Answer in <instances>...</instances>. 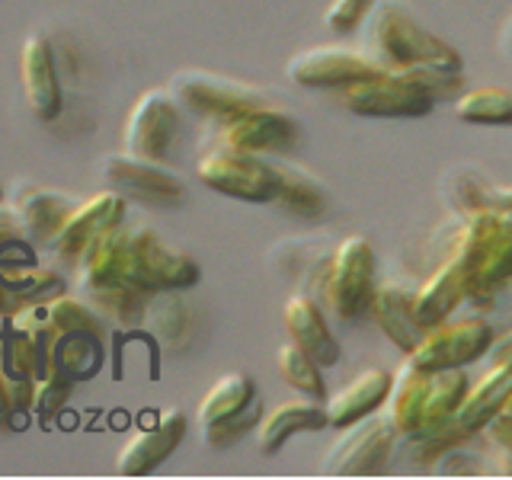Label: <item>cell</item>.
<instances>
[{
	"label": "cell",
	"instance_id": "836d02e7",
	"mask_svg": "<svg viewBox=\"0 0 512 480\" xmlns=\"http://www.w3.org/2000/svg\"><path fill=\"white\" fill-rule=\"evenodd\" d=\"M372 10H375V0H333L324 13V23L333 32H340V36H349V32H356L368 20Z\"/></svg>",
	"mask_w": 512,
	"mask_h": 480
},
{
	"label": "cell",
	"instance_id": "ba28073f",
	"mask_svg": "<svg viewBox=\"0 0 512 480\" xmlns=\"http://www.w3.org/2000/svg\"><path fill=\"white\" fill-rule=\"evenodd\" d=\"M340 103L356 116L372 119H420L436 106V100L407 71H384L381 77L352 84L340 90Z\"/></svg>",
	"mask_w": 512,
	"mask_h": 480
},
{
	"label": "cell",
	"instance_id": "5bb4252c",
	"mask_svg": "<svg viewBox=\"0 0 512 480\" xmlns=\"http://www.w3.org/2000/svg\"><path fill=\"white\" fill-rule=\"evenodd\" d=\"M122 221H125V196L116 189H103V192H96V196L74 205V212L61 224V231L52 244H48V250H52L58 263L77 266L96 240Z\"/></svg>",
	"mask_w": 512,
	"mask_h": 480
},
{
	"label": "cell",
	"instance_id": "2e32d148",
	"mask_svg": "<svg viewBox=\"0 0 512 480\" xmlns=\"http://www.w3.org/2000/svg\"><path fill=\"white\" fill-rule=\"evenodd\" d=\"M221 144L247 154H288L298 144V125L285 112L269 109L266 103L250 106L237 116L218 122Z\"/></svg>",
	"mask_w": 512,
	"mask_h": 480
},
{
	"label": "cell",
	"instance_id": "d6a6232c",
	"mask_svg": "<svg viewBox=\"0 0 512 480\" xmlns=\"http://www.w3.org/2000/svg\"><path fill=\"white\" fill-rule=\"evenodd\" d=\"M71 378L61 372H48L36 378V394H32V410H36L42 420L48 416H58V410L64 407V400L71 397Z\"/></svg>",
	"mask_w": 512,
	"mask_h": 480
},
{
	"label": "cell",
	"instance_id": "277c9868",
	"mask_svg": "<svg viewBox=\"0 0 512 480\" xmlns=\"http://www.w3.org/2000/svg\"><path fill=\"white\" fill-rule=\"evenodd\" d=\"M368 39L391 71L423 68V64L461 68V55L455 45H448L442 36L420 26L404 7L391 4V0L368 13Z\"/></svg>",
	"mask_w": 512,
	"mask_h": 480
},
{
	"label": "cell",
	"instance_id": "3957f363",
	"mask_svg": "<svg viewBox=\"0 0 512 480\" xmlns=\"http://www.w3.org/2000/svg\"><path fill=\"white\" fill-rule=\"evenodd\" d=\"M455 253L468 263V298L487 301L512 282V212L477 208L455 231Z\"/></svg>",
	"mask_w": 512,
	"mask_h": 480
},
{
	"label": "cell",
	"instance_id": "8992f818",
	"mask_svg": "<svg viewBox=\"0 0 512 480\" xmlns=\"http://www.w3.org/2000/svg\"><path fill=\"white\" fill-rule=\"evenodd\" d=\"M196 173L208 189L240 202H272L282 183L276 164H266L260 154L224 148V144L199 157Z\"/></svg>",
	"mask_w": 512,
	"mask_h": 480
},
{
	"label": "cell",
	"instance_id": "f546056e",
	"mask_svg": "<svg viewBox=\"0 0 512 480\" xmlns=\"http://www.w3.org/2000/svg\"><path fill=\"white\" fill-rule=\"evenodd\" d=\"M151 333L157 336V343H180L186 330H189V311L180 301V292H157L148 301V311H144Z\"/></svg>",
	"mask_w": 512,
	"mask_h": 480
},
{
	"label": "cell",
	"instance_id": "d4e9b609",
	"mask_svg": "<svg viewBox=\"0 0 512 480\" xmlns=\"http://www.w3.org/2000/svg\"><path fill=\"white\" fill-rule=\"evenodd\" d=\"M509 397H512V359H503V362H493L490 372L477 384H471L455 416L468 429L480 432V426H484L493 413H500L509 404Z\"/></svg>",
	"mask_w": 512,
	"mask_h": 480
},
{
	"label": "cell",
	"instance_id": "74e56055",
	"mask_svg": "<svg viewBox=\"0 0 512 480\" xmlns=\"http://www.w3.org/2000/svg\"><path fill=\"white\" fill-rule=\"evenodd\" d=\"M500 42H503V52L512 58V16H509L506 26H503V36H500Z\"/></svg>",
	"mask_w": 512,
	"mask_h": 480
},
{
	"label": "cell",
	"instance_id": "ac0fdd59",
	"mask_svg": "<svg viewBox=\"0 0 512 480\" xmlns=\"http://www.w3.org/2000/svg\"><path fill=\"white\" fill-rule=\"evenodd\" d=\"M20 84L26 106L36 119L52 122L61 116V84L55 68V52L42 32H32L20 48Z\"/></svg>",
	"mask_w": 512,
	"mask_h": 480
},
{
	"label": "cell",
	"instance_id": "484cf974",
	"mask_svg": "<svg viewBox=\"0 0 512 480\" xmlns=\"http://www.w3.org/2000/svg\"><path fill=\"white\" fill-rule=\"evenodd\" d=\"M253 400H256V384L247 372L221 375L199 400V426H212L218 420H228V416L247 410Z\"/></svg>",
	"mask_w": 512,
	"mask_h": 480
},
{
	"label": "cell",
	"instance_id": "ffe728a7",
	"mask_svg": "<svg viewBox=\"0 0 512 480\" xmlns=\"http://www.w3.org/2000/svg\"><path fill=\"white\" fill-rule=\"evenodd\" d=\"M282 320H285L288 336H292V343L308 352L320 368H330L340 362V356H343L340 340L333 336L327 317L314 298L292 295L282 308Z\"/></svg>",
	"mask_w": 512,
	"mask_h": 480
},
{
	"label": "cell",
	"instance_id": "7402d4cb",
	"mask_svg": "<svg viewBox=\"0 0 512 480\" xmlns=\"http://www.w3.org/2000/svg\"><path fill=\"white\" fill-rule=\"evenodd\" d=\"M71 212L74 202L58 189L26 183L13 196V215L20 218V228L32 244H45V247L52 244Z\"/></svg>",
	"mask_w": 512,
	"mask_h": 480
},
{
	"label": "cell",
	"instance_id": "d6986e66",
	"mask_svg": "<svg viewBox=\"0 0 512 480\" xmlns=\"http://www.w3.org/2000/svg\"><path fill=\"white\" fill-rule=\"evenodd\" d=\"M461 301H468V263L461 260V253H448V260L432 272L429 282L416 288L413 298V314L420 320L423 330L439 327L448 320Z\"/></svg>",
	"mask_w": 512,
	"mask_h": 480
},
{
	"label": "cell",
	"instance_id": "4fadbf2b",
	"mask_svg": "<svg viewBox=\"0 0 512 480\" xmlns=\"http://www.w3.org/2000/svg\"><path fill=\"white\" fill-rule=\"evenodd\" d=\"M493 346V327L484 317L442 320L439 327L426 330L423 343L410 352L413 365L420 368H464L484 359Z\"/></svg>",
	"mask_w": 512,
	"mask_h": 480
},
{
	"label": "cell",
	"instance_id": "44dd1931",
	"mask_svg": "<svg viewBox=\"0 0 512 480\" xmlns=\"http://www.w3.org/2000/svg\"><path fill=\"white\" fill-rule=\"evenodd\" d=\"M413 298H416V288L407 282H384L375 285V295L368 311H372L375 324L384 330L388 340H394L397 349H404L407 356L423 343L426 330L420 327V320L413 314Z\"/></svg>",
	"mask_w": 512,
	"mask_h": 480
},
{
	"label": "cell",
	"instance_id": "cb8c5ba5",
	"mask_svg": "<svg viewBox=\"0 0 512 480\" xmlns=\"http://www.w3.org/2000/svg\"><path fill=\"white\" fill-rule=\"evenodd\" d=\"M324 426H330L327 407L320 410L317 404H308V400H288V404H279L269 413H263L260 426H256V448L263 455H276L298 432H314Z\"/></svg>",
	"mask_w": 512,
	"mask_h": 480
},
{
	"label": "cell",
	"instance_id": "ab89813d",
	"mask_svg": "<svg viewBox=\"0 0 512 480\" xmlns=\"http://www.w3.org/2000/svg\"><path fill=\"white\" fill-rule=\"evenodd\" d=\"M506 407H509V410H512V397H509V404H506Z\"/></svg>",
	"mask_w": 512,
	"mask_h": 480
},
{
	"label": "cell",
	"instance_id": "30bf717a",
	"mask_svg": "<svg viewBox=\"0 0 512 480\" xmlns=\"http://www.w3.org/2000/svg\"><path fill=\"white\" fill-rule=\"evenodd\" d=\"M384 71H391L384 61H375L356 48H340V45H317L301 52L288 64V77L298 87L308 90H346L362 80L381 77Z\"/></svg>",
	"mask_w": 512,
	"mask_h": 480
},
{
	"label": "cell",
	"instance_id": "7c38bea8",
	"mask_svg": "<svg viewBox=\"0 0 512 480\" xmlns=\"http://www.w3.org/2000/svg\"><path fill=\"white\" fill-rule=\"evenodd\" d=\"M170 96L183 109L196 112L202 119H215L224 122L244 112L250 106H260L263 96L253 87L240 84L231 77H218L208 71H180L170 77Z\"/></svg>",
	"mask_w": 512,
	"mask_h": 480
},
{
	"label": "cell",
	"instance_id": "83f0119b",
	"mask_svg": "<svg viewBox=\"0 0 512 480\" xmlns=\"http://www.w3.org/2000/svg\"><path fill=\"white\" fill-rule=\"evenodd\" d=\"M282 183L272 205H279L285 215H298V218H320L327 212V196L308 173H301L295 167H279Z\"/></svg>",
	"mask_w": 512,
	"mask_h": 480
},
{
	"label": "cell",
	"instance_id": "e0dca14e",
	"mask_svg": "<svg viewBox=\"0 0 512 480\" xmlns=\"http://www.w3.org/2000/svg\"><path fill=\"white\" fill-rule=\"evenodd\" d=\"M186 439V413L183 410H164L151 426L138 429L132 439L122 445V452L116 458V471L125 477H144L154 468H160L180 442Z\"/></svg>",
	"mask_w": 512,
	"mask_h": 480
},
{
	"label": "cell",
	"instance_id": "9a60e30c",
	"mask_svg": "<svg viewBox=\"0 0 512 480\" xmlns=\"http://www.w3.org/2000/svg\"><path fill=\"white\" fill-rule=\"evenodd\" d=\"M103 180L109 189L122 192L125 199L144 205H180L186 199V183L164 164L141 160L132 154H109L103 160Z\"/></svg>",
	"mask_w": 512,
	"mask_h": 480
},
{
	"label": "cell",
	"instance_id": "d590c367",
	"mask_svg": "<svg viewBox=\"0 0 512 480\" xmlns=\"http://www.w3.org/2000/svg\"><path fill=\"white\" fill-rule=\"evenodd\" d=\"M13 234H23L20 218L10 215V212H0V244H4V240H7V237H13Z\"/></svg>",
	"mask_w": 512,
	"mask_h": 480
},
{
	"label": "cell",
	"instance_id": "4dcf8cb0",
	"mask_svg": "<svg viewBox=\"0 0 512 480\" xmlns=\"http://www.w3.org/2000/svg\"><path fill=\"white\" fill-rule=\"evenodd\" d=\"M471 436H474V429H468L458 420V416H452V420H445L442 426L423 432V436H416L413 461H420V464H426V468H432V464H439V458H445L448 452H458V448Z\"/></svg>",
	"mask_w": 512,
	"mask_h": 480
},
{
	"label": "cell",
	"instance_id": "f35d334b",
	"mask_svg": "<svg viewBox=\"0 0 512 480\" xmlns=\"http://www.w3.org/2000/svg\"><path fill=\"white\" fill-rule=\"evenodd\" d=\"M0 202H4V186H0Z\"/></svg>",
	"mask_w": 512,
	"mask_h": 480
},
{
	"label": "cell",
	"instance_id": "1f68e13d",
	"mask_svg": "<svg viewBox=\"0 0 512 480\" xmlns=\"http://www.w3.org/2000/svg\"><path fill=\"white\" fill-rule=\"evenodd\" d=\"M263 413H266V410H263V400L256 397L247 410H240V413L228 416V420H218V423H212V426H202V436H205V442L212 445V448H224V445L237 442L240 436H247L250 429L260 426Z\"/></svg>",
	"mask_w": 512,
	"mask_h": 480
},
{
	"label": "cell",
	"instance_id": "f1b7e54d",
	"mask_svg": "<svg viewBox=\"0 0 512 480\" xmlns=\"http://www.w3.org/2000/svg\"><path fill=\"white\" fill-rule=\"evenodd\" d=\"M276 365H279V375H282V381L288 384V388L301 391L304 397H311V400L327 397V384H324V378H320V365L301 346L285 343L279 349V356H276Z\"/></svg>",
	"mask_w": 512,
	"mask_h": 480
},
{
	"label": "cell",
	"instance_id": "8fae6325",
	"mask_svg": "<svg viewBox=\"0 0 512 480\" xmlns=\"http://www.w3.org/2000/svg\"><path fill=\"white\" fill-rule=\"evenodd\" d=\"M394 439H397V426L391 420L365 416V420L346 426V436L327 452L324 468L327 474H346V477L384 474L394 455Z\"/></svg>",
	"mask_w": 512,
	"mask_h": 480
},
{
	"label": "cell",
	"instance_id": "8d00e7d4",
	"mask_svg": "<svg viewBox=\"0 0 512 480\" xmlns=\"http://www.w3.org/2000/svg\"><path fill=\"white\" fill-rule=\"evenodd\" d=\"M487 356L493 359V362H503V359H512V333H506L503 340H496L493 346H490V352Z\"/></svg>",
	"mask_w": 512,
	"mask_h": 480
},
{
	"label": "cell",
	"instance_id": "9c48e42d",
	"mask_svg": "<svg viewBox=\"0 0 512 480\" xmlns=\"http://www.w3.org/2000/svg\"><path fill=\"white\" fill-rule=\"evenodd\" d=\"M180 103L164 90H144L125 119V151L141 160L164 164L180 138Z\"/></svg>",
	"mask_w": 512,
	"mask_h": 480
},
{
	"label": "cell",
	"instance_id": "52a82bcc",
	"mask_svg": "<svg viewBox=\"0 0 512 480\" xmlns=\"http://www.w3.org/2000/svg\"><path fill=\"white\" fill-rule=\"evenodd\" d=\"M64 295L61 272L39 266L32 240L13 234L0 244V314H20L29 304Z\"/></svg>",
	"mask_w": 512,
	"mask_h": 480
},
{
	"label": "cell",
	"instance_id": "4316f807",
	"mask_svg": "<svg viewBox=\"0 0 512 480\" xmlns=\"http://www.w3.org/2000/svg\"><path fill=\"white\" fill-rule=\"evenodd\" d=\"M455 116L471 125H512V87H474L455 100Z\"/></svg>",
	"mask_w": 512,
	"mask_h": 480
},
{
	"label": "cell",
	"instance_id": "603a6c76",
	"mask_svg": "<svg viewBox=\"0 0 512 480\" xmlns=\"http://www.w3.org/2000/svg\"><path fill=\"white\" fill-rule=\"evenodd\" d=\"M391 384H394L391 372L368 368V372L352 378L346 388H340L327 400V423L336 429H346L352 423L365 420V416H372L384 400L391 397Z\"/></svg>",
	"mask_w": 512,
	"mask_h": 480
},
{
	"label": "cell",
	"instance_id": "e575fe53",
	"mask_svg": "<svg viewBox=\"0 0 512 480\" xmlns=\"http://www.w3.org/2000/svg\"><path fill=\"white\" fill-rule=\"evenodd\" d=\"M480 432L500 448V455H503V461H506V471L512 474V410L509 407H503L500 413H493L490 420L480 426Z\"/></svg>",
	"mask_w": 512,
	"mask_h": 480
},
{
	"label": "cell",
	"instance_id": "7a4b0ae2",
	"mask_svg": "<svg viewBox=\"0 0 512 480\" xmlns=\"http://www.w3.org/2000/svg\"><path fill=\"white\" fill-rule=\"evenodd\" d=\"M468 388L461 368H420L407 362L391 384V423L404 436H423L452 420Z\"/></svg>",
	"mask_w": 512,
	"mask_h": 480
},
{
	"label": "cell",
	"instance_id": "6da1fadb",
	"mask_svg": "<svg viewBox=\"0 0 512 480\" xmlns=\"http://www.w3.org/2000/svg\"><path fill=\"white\" fill-rule=\"evenodd\" d=\"M80 288L103 317L119 327L144 320L157 292H186L199 285L202 269L192 256L173 247L148 224H116L84 253Z\"/></svg>",
	"mask_w": 512,
	"mask_h": 480
},
{
	"label": "cell",
	"instance_id": "5b68a950",
	"mask_svg": "<svg viewBox=\"0 0 512 480\" xmlns=\"http://www.w3.org/2000/svg\"><path fill=\"white\" fill-rule=\"evenodd\" d=\"M324 301L327 308L352 324L359 320L375 295V253L365 237H346L340 247L330 253L327 269H324Z\"/></svg>",
	"mask_w": 512,
	"mask_h": 480
}]
</instances>
